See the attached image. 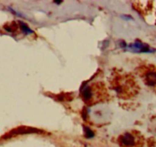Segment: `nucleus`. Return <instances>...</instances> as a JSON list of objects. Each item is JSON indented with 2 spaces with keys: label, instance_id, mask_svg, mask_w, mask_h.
<instances>
[{
  "label": "nucleus",
  "instance_id": "nucleus-4",
  "mask_svg": "<svg viewBox=\"0 0 156 147\" xmlns=\"http://www.w3.org/2000/svg\"><path fill=\"white\" fill-rule=\"evenodd\" d=\"M118 143L122 147H140L143 144V137L138 131H129L119 137Z\"/></svg>",
  "mask_w": 156,
  "mask_h": 147
},
{
  "label": "nucleus",
  "instance_id": "nucleus-2",
  "mask_svg": "<svg viewBox=\"0 0 156 147\" xmlns=\"http://www.w3.org/2000/svg\"><path fill=\"white\" fill-rule=\"evenodd\" d=\"M81 97L86 105L93 106L107 100L108 94L105 84L98 82L83 87L81 91Z\"/></svg>",
  "mask_w": 156,
  "mask_h": 147
},
{
  "label": "nucleus",
  "instance_id": "nucleus-3",
  "mask_svg": "<svg viewBox=\"0 0 156 147\" xmlns=\"http://www.w3.org/2000/svg\"><path fill=\"white\" fill-rule=\"evenodd\" d=\"M137 70L145 85L156 91V67L152 65H143Z\"/></svg>",
  "mask_w": 156,
  "mask_h": 147
},
{
  "label": "nucleus",
  "instance_id": "nucleus-1",
  "mask_svg": "<svg viewBox=\"0 0 156 147\" xmlns=\"http://www.w3.org/2000/svg\"><path fill=\"white\" fill-rule=\"evenodd\" d=\"M111 84L118 97L123 99L134 98L139 91L136 80L132 75L116 71L112 75Z\"/></svg>",
  "mask_w": 156,
  "mask_h": 147
}]
</instances>
